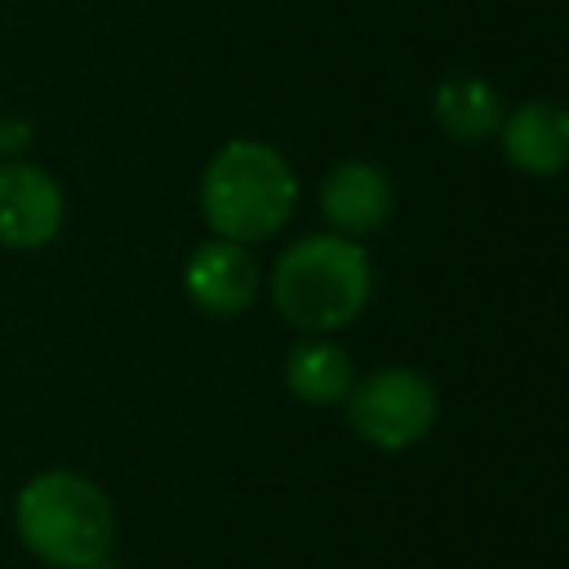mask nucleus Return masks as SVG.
<instances>
[{
    "mask_svg": "<svg viewBox=\"0 0 569 569\" xmlns=\"http://www.w3.org/2000/svg\"><path fill=\"white\" fill-rule=\"evenodd\" d=\"M347 422L373 449H409L436 422V391L413 369H373L347 391Z\"/></svg>",
    "mask_w": 569,
    "mask_h": 569,
    "instance_id": "obj_4",
    "label": "nucleus"
},
{
    "mask_svg": "<svg viewBox=\"0 0 569 569\" xmlns=\"http://www.w3.org/2000/svg\"><path fill=\"white\" fill-rule=\"evenodd\" d=\"M356 382L351 356L329 338H307L284 356V387L302 405H342Z\"/></svg>",
    "mask_w": 569,
    "mask_h": 569,
    "instance_id": "obj_10",
    "label": "nucleus"
},
{
    "mask_svg": "<svg viewBox=\"0 0 569 569\" xmlns=\"http://www.w3.org/2000/svg\"><path fill=\"white\" fill-rule=\"evenodd\" d=\"M431 107H436L440 129L453 142H467V147L489 142L498 133V124H502V98L480 76H449V80H440Z\"/></svg>",
    "mask_w": 569,
    "mask_h": 569,
    "instance_id": "obj_9",
    "label": "nucleus"
},
{
    "mask_svg": "<svg viewBox=\"0 0 569 569\" xmlns=\"http://www.w3.org/2000/svg\"><path fill=\"white\" fill-rule=\"evenodd\" d=\"M320 213L333 227V236H365L378 231L391 213V187L387 173L369 160H347L325 178L320 191Z\"/></svg>",
    "mask_w": 569,
    "mask_h": 569,
    "instance_id": "obj_8",
    "label": "nucleus"
},
{
    "mask_svg": "<svg viewBox=\"0 0 569 569\" xmlns=\"http://www.w3.org/2000/svg\"><path fill=\"white\" fill-rule=\"evenodd\" d=\"M182 289L204 316H240L258 293V267L244 244L218 236L187 258Z\"/></svg>",
    "mask_w": 569,
    "mask_h": 569,
    "instance_id": "obj_6",
    "label": "nucleus"
},
{
    "mask_svg": "<svg viewBox=\"0 0 569 569\" xmlns=\"http://www.w3.org/2000/svg\"><path fill=\"white\" fill-rule=\"evenodd\" d=\"M62 227V191L40 164H0V244L40 249Z\"/></svg>",
    "mask_w": 569,
    "mask_h": 569,
    "instance_id": "obj_5",
    "label": "nucleus"
},
{
    "mask_svg": "<svg viewBox=\"0 0 569 569\" xmlns=\"http://www.w3.org/2000/svg\"><path fill=\"white\" fill-rule=\"evenodd\" d=\"M498 133H502L507 160L520 173L556 178L560 169H569V107L547 102V98L520 102L511 116H502Z\"/></svg>",
    "mask_w": 569,
    "mask_h": 569,
    "instance_id": "obj_7",
    "label": "nucleus"
},
{
    "mask_svg": "<svg viewBox=\"0 0 569 569\" xmlns=\"http://www.w3.org/2000/svg\"><path fill=\"white\" fill-rule=\"evenodd\" d=\"M369 289L373 271L351 236H302L271 271L276 311L307 333H333L351 325L365 311Z\"/></svg>",
    "mask_w": 569,
    "mask_h": 569,
    "instance_id": "obj_3",
    "label": "nucleus"
},
{
    "mask_svg": "<svg viewBox=\"0 0 569 569\" xmlns=\"http://www.w3.org/2000/svg\"><path fill=\"white\" fill-rule=\"evenodd\" d=\"M298 204V178L289 160L253 138H231L200 178V209L204 222L236 244L267 240L284 227Z\"/></svg>",
    "mask_w": 569,
    "mask_h": 569,
    "instance_id": "obj_2",
    "label": "nucleus"
},
{
    "mask_svg": "<svg viewBox=\"0 0 569 569\" xmlns=\"http://www.w3.org/2000/svg\"><path fill=\"white\" fill-rule=\"evenodd\" d=\"M22 547L53 569H98L116 538L107 493L80 471H40L13 502Z\"/></svg>",
    "mask_w": 569,
    "mask_h": 569,
    "instance_id": "obj_1",
    "label": "nucleus"
}]
</instances>
